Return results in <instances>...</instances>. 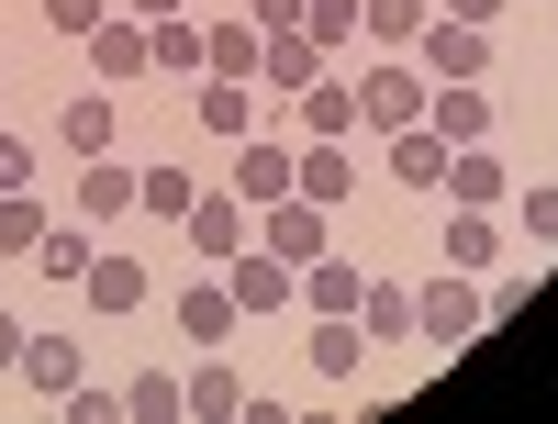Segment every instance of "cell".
I'll list each match as a JSON object with an SVG mask.
<instances>
[{
    "label": "cell",
    "instance_id": "29",
    "mask_svg": "<svg viewBox=\"0 0 558 424\" xmlns=\"http://www.w3.org/2000/svg\"><path fill=\"white\" fill-rule=\"evenodd\" d=\"M492 257H502V234H492V213H447V268H470V279H481Z\"/></svg>",
    "mask_w": 558,
    "mask_h": 424
},
{
    "label": "cell",
    "instance_id": "17",
    "mask_svg": "<svg viewBox=\"0 0 558 424\" xmlns=\"http://www.w3.org/2000/svg\"><path fill=\"white\" fill-rule=\"evenodd\" d=\"M68 213L123 223V213H134V168H123V157H78V202H68Z\"/></svg>",
    "mask_w": 558,
    "mask_h": 424
},
{
    "label": "cell",
    "instance_id": "25",
    "mask_svg": "<svg viewBox=\"0 0 558 424\" xmlns=\"http://www.w3.org/2000/svg\"><path fill=\"white\" fill-rule=\"evenodd\" d=\"M357 336L380 347V336H413V279H368L357 291Z\"/></svg>",
    "mask_w": 558,
    "mask_h": 424
},
{
    "label": "cell",
    "instance_id": "9",
    "mask_svg": "<svg viewBox=\"0 0 558 424\" xmlns=\"http://www.w3.org/2000/svg\"><path fill=\"white\" fill-rule=\"evenodd\" d=\"M78 291H89V313H146L157 279H146V257H134V246H101V257L78 268Z\"/></svg>",
    "mask_w": 558,
    "mask_h": 424
},
{
    "label": "cell",
    "instance_id": "5",
    "mask_svg": "<svg viewBox=\"0 0 558 424\" xmlns=\"http://www.w3.org/2000/svg\"><path fill=\"white\" fill-rule=\"evenodd\" d=\"M425 78H492V23H447V12H425V34L402 45Z\"/></svg>",
    "mask_w": 558,
    "mask_h": 424
},
{
    "label": "cell",
    "instance_id": "15",
    "mask_svg": "<svg viewBox=\"0 0 558 424\" xmlns=\"http://www.w3.org/2000/svg\"><path fill=\"white\" fill-rule=\"evenodd\" d=\"M112 134H123V112H112V89H78V101L57 112V146H68V157H112Z\"/></svg>",
    "mask_w": 558,
    "mask_h": 424
},
{
    "label": "cell",
    "instance_id": "4",
    "mask_svg": "<svg viewBox=\"0 0 558 424\" xmlns=\"http://www.w3.org/2000/svg\"><path fill=\"white\" fill-rule=\"evenodd\" d=\"M347 78H357V123H368V134L425 123V89H436V78L413 68V57H402V68H347Z\"/></svg>",
    "mask_w": 558,
    "mask_h": 424
},
{
    "label": "cell",
    "instance_id": "30",
    "mask_svg": "<svg viewBox=\"0 0 558 424\" xmlns=\"http://www.w3.org/2000/svg\"><path fill=\"white\" fill-rule=\"evenodd\" d=\"M45 223H57V213H45L34 191H0V257H34V234Z\"/></svg>",
    "mask_w": 558,
    "mask_h": 424
},
{
    "label": "cell",
    "instance_id": "14",
    "mask_svg": "<svg viewBox=\"0 0 558 424\" xmlns=\"http://www.w3.org/2000/svg\"><path fill=\"white\" fill-rule=\"evenodd\" d=\"M89 257H101V223H89V213H57V223L34 234V268H45V279H68V291H78V268H89Z\"/></svg>",
    "mask_w": 558,
    "mask_h": 424
},
{
    "label": "cell",
    "instance_id": "21",
    "mask_svg": "<svg viewBox=\"0 0 558 424\" xmlns=\"http://www.w3.org/2000/svg\"><path fill=\"white\" fill-rule=\"evenodd\" d=\"M291 123H302V134H357V78H336V68H324L302 101H291Z\"/></svg>",
    "mask_w": 558,
    "mask_h": 424
},
{
    "label": "cell",
    "instance_id": "12",
    "mask_svg": "<svg viewBox=\"0 0 558 424\" xmlns=\"http://www.w3.org/2000/svg\"><path fill=\"white\" fill-rule=\"evenodd\" d=\"M436 191H447L458 213H492L502 191H514V168H502L492 146H447V179H436Z\"/></svg>",
    "mask_w": 558,
    "mask_h": 424
},
{
    "label": "cell",
    "instance_id": "34",
    "mask_svg": "<svg viewBox=\"0 0 558 424\" xmlns=\"http://www.w3.org/2000/svg\"><path fill=\"white\" fill-rule=\"evenodd\" d=\"M57 402H68V424H123V391H101V380H68Z\"/></svg>",
    "mask_w": 558,
    "mask_h": 424
},
{
    "label": "cell",
    "instance_id": "2",
    "mask_svg": "<svg viewBox=\"0 0 558 424\" xmlns=\"http://www.w3.org/2000/svg\"><path fill=\"white\" fill-rule=\"evenodd\" d=\"M413 336H425V347H470V336H481V291H470V268L413 279Z\"/></svg>",
    "mask_w": 558,
    "mask_h": 424
},
{
    "label": "cell",
    "instance_id": "37",
    "mask_svg": "<svg viewBox=\"0 0 558 424\" xmlns=\"http://www.w3.org/2000/svg\"><path fill=\"white\" fill-rule=\"evenodd\" d=\"M246 23H257V34H279V23H302V0H246Z\"/></svg>",
    "mask_w": 558,
    "mask_h": 424
},
{
    "label": "cell",
    "instance_id": "31",
    "mask_svg": "<svg viewBox=\"0 0 558 424\" xmlns=\"http://www.w3.org/2000/svg\"><path fill=\"white\" fill-rule=\"evenodd\" d=\"M302 34L324 45V57H347L357 45V0H302Z\"/></svg>",
    "mask_w": 558,
    "mask_h": 424
},
{
    "label": "cell",
    "instance_id": "28",
    "mask_svg": "<svg viewBox=\"0 0 558 424\" xmlns=\"http://www.w3.org/2000/svg\"><path fill=\"white\" fill-rule=\"evenodd\" d=\"M425 12H436V0H357V34H368V45H391V57H402V45L425 34Z\"/></svg>",
    "mask_w": 558,
    "mask_h": 424
},
{
    "label": "cell",
    "instance_id": "19",
    "mask_svg": "<svg viewBox=\"0 0 558 424\" xmlns=\"http://www.w3.org/2000/svg\"><path fill=\"white\" fill-rule=\"evenodd\" d=\"M235 291H223V279H191V291H179V336H191V347H223V336H235Z\"/></svg>",
    "mask_w": 558,
    "mask_h": 424
},
{
    "label": "cell",
    "instance_id": "38",
    "mask_svg": "<svg viewBox=\"0 0 558 424\" xmlns=\"http://www.w3.org/2000/svg\"><path fill=\"white\" fill-rule=\"evenodd\" d=\"M436 12H447V23H492L502 0H436Z\"/></svg>",
    "mask_w": 558,
    "mask_h": 424
},
{
    "label": "cell",
    "instance_id": "6",
    "mask_svg": "<svg viewBox=\"0 0 558 424\" xmlns=\"http://www.w3.org/2000/svg\"><path fill=\"white\" fill-rule=\"evenodd\" d=\"M257 246H268V257H291V268H313L324 246H336V213L291 191V202H268V213H257Z\"/></svg>",
    "mask_w": 558,
    "mask_h": 424
},
{
    "label": "cell",
    "instance_id": "20",
    "mask_svg": "<svg viewBox=\"0 0 558 424\" xmlns=\"http://www.w3.org/2000/svg\"><path fill=\"white\" fill-rule=\"evenodd\" d=\"M12 368H23V380H34L45 402H57L68 380H89V358H78V336H23V358H12Z\"/></svg>",
    "mask_w": 558,
    "mask_h": 424
},
{
    "label": "cell",
    "instance_id": "22",
    "mask_svg": "<svg viewBox=\"0 0 558 424\" xmlns=\"http://www.w3.org/2000/svg\"><path fill=\"white\" fill-rule=\"evenodd\" d=\"M391 179H402V191H436V179H447V134L436 123H402L391 134Z\"/></svg>",
    "mask_w": 558,
    "mask_h": 424
},
{
    "label": "cell",
    "instance_id": "39",
    "mask_svg": "<svg viewBox=\"0 0 558 424\" xmlns=\"http://www.w3.org/2000/svg\"><path fill=\"white\" fill-rule=\"evenodd\" d=\"M23 336H34V324H23V313H0V368L23 358Z\"/></svg>",
    "mask_w": 558,
    "mask_h": 424
},
{
    "label": "cell",
    "instance_id": "40",
    "mask_svg": "<svg viewBox=\"0 0 558 424\" xmlns=\"http://www.w3.org/2000/svg\"><path fill=\"white\" fill-rule=\"evenodd\" d=\"M123 12H134V23H157V12H179V0H123Z\"/></svg>",
    "mask_w": 558,
    "mask_h": 424
},
{
    "label": "cell",
    "instance_id": "8",
    "mask_svg": "<svg viewBox=\"0 0 558 424\" xmlns=\"http://www.w3.org/2000/svg\"><path fill=\"white\" fill-rule=\"evenodd\" d=\"M179 234H191V257H213V268H223V257H235L246 234H257V213H246L235 191H191V213H179Z\"/></svg>",
    "mask_w": 558,
    "mask_h": 424
},
{
    "label": "cell",
    "instance_id": "26",
    "mask_svg": "<svg viewBox=\"0 0 558 424\" xmlns=\"http://www.w3.org/2000/svg\"><path fill=\"white\" fill-rule=\"evenodd\" d=\"M191 191H202V179L179 168V157H157V168H134V213H157V223H179V213H191Z\"/></svg>",
    "mask_w": 558,
    "mask_h": 424
},
{
    "label": "cell",
    "instance_id": "7",
    "mask_svg": "<svg viewBox=\"0 0 558 424\" xmlns=\"http://www.w3.org/2000/svg\"><path fill=\"white\" fill-rule=\"evenodd\" d=\"M324 68H336V57H324V45H313L302 23H279V34L257 45V89H268V101H302V89H313Z\"/></svg>",
    "mask_w": 558,
    "mask_h": 424
},
{
    "label": "cell",
    "instance_id": "23",
    "mask_svg": "<svg viewBox=\"0 0 558 424\" xmlns=\"http://www.w3.org/2000/svg\"><path fill=\"white\" fill-rule=\"evenodd\" d=\"M313 368H324V380H357V358H368V336H357V313H313Z\"/></svg>",
    "mask_w": 558,
    "mask_h": 424
},
{
    "label": "cell",
    "instance_id": "24",
    "mask_svg": "<svg viewBox=\"0 0 558 424\" xmlns=\"http://www.w3.org/2000/svg\"><path fill=\"white\" fill-rule=\"evenodd\" d=\"M357 291H368V268H357V257H336V246L302 268V302H313V313H357Z\"/></svg>",
    "mask_w": 558,
    "mask_h": 424
},
{
    "label": "cell",
    "instance_id": "3",
    "mask_svg": "<svg viewBox=\"0 0 558 424\" xmlns=\"http://www.w3.org/2000/svg\"><path fill=\"white\" fill-rule=\"evenodd\" d=\"M291 179H302V146H291V134H246L235 168H223V191H235L246 213H268V202H291Z\"/></svg>",
    "mask_w": 558,
    "mask_h": 424
},
{
    "label": "cell",
    "instance_id": "16",
    "mask_svg": "<svg viewBox=\"0 0 558 424\" xmlns=\"http://www.w3.org/2000/svg\"><path fill=\"white\" fill-rule=\"evenodd\" d=\"M179 413H191V424H235V413H246V380H235L223 358H202L191 380H179Z\"/></svg>",
    "mask_w": 558,
    "mask_h": 424
},
{
    "label": "cell",
    "instance_id": "35",
    "mask_svg": "<svg viewBox=\"0 0 558 424\" xmlns=\"http://www.w3.org/2000/svg\"><path fill=\"white\" fill-rule=\"evenodd\" d=\"M45 23H57V34H89V23H112V0H45Z\"/></svg>",
    "mask_w": 558,
    "mask_h": 424
},
{
    "label": "cell",
    "instance_id": "13",
    "mask_svg": "<svg viewBox=\"0 0 558 424\" xmlns=\"http://www.w3.org/2000/svg\"><path fill=\"white\" fill-rule=\"evenodd\" d=\"M291 191H302V202H324V213H336V202L357 191V157H347V134H302V179H291Z\"/></svg>",
    "mask_w": 558,
    "mask_h": 424
},
{
    "label": "cell",
    "instance_id": "32",
    "mask_svg": "<svg viewBox=\"0 0 558 424\" xmlns=\"http://www.w3.org/2000/svg\"><path fill=\"white\" fill-rule=\"evenodd\" d=\"M123 413H134V424H168V413H179V368H146V380H123Z\"/></svg>",
    "mask_w": 558,
    "mask_h": 424
},
{
    "label": "cell",
    "instance_id": "27",
    "mask_svg": "<svg viewBox=\"0 0 558 424\" xmlns=\"http://www.w3.org/2000/svg\"><path fill=\"white\" fill-rule=\"evenodd\" d=\"M89 57H101V78H146V23H134V12L89 23Z\"/></svg>",
    "mask_w": 558,
    "mask_h": 424
},
{
    "label": "cell",
    "instance_id": "10",
    "mask_svg": "<svg viewBox=\"0 0 558 424\" xmlns=\"http://www.w3.org/2000/svg\"><path fill=\"white\" fill-rule=\"evenodd\" d=\"M425 123L447 134V146H492V89L481 78H436L425 89Z\"/></svg>",
    "mask_w": 558,
    "mask_h": 424
},
{
    "label": "cell",
    "instance_id": "36",
    "mask_svg": "<svg viewBox=\"0 0 558 424\" xmlns=\"http://www.w3.org/2000/svg\"><path fill=\"white\" fill-rule=\"evenodd\" d=\"M0 191H34V146L23 134H0Z\"/></svg>",
    "mask_w": 558,
    "mask_h": 424
},
{
    "label": "cell",
    "instance_id": "18",
    "mask_svg": "<svg viewBox=\"0 0 558 424\" xmlns=\"http://www.w3.org/2000/svg\"><path fill=\"white\" fill-rule=\"evenodd\" d=\"M257 45H268V34H257L246 12H235V23H202V78H246V89H257Z\"/></svg>",
    "mask_w": 558,
    "mask_h": 424
},
{
    "label": "cell",
    "instance_id": "33",
    "mask_svg": "<svg viewBox=\"0 0 558 424\" xmlns=\"http://www.w3.org/2000/svg\"><path fill=\"white\" fill-rule=\"evenodd\" d=\"M514 213H525V246H558V179H525Z\"/></svg>",
    "mask_w": 558,
    "mask_h": 424
},
{
    "label": "cell",
    "instance_id": "11",
    "mask_svg": "<svg viewBox=\"0 0 558 424\" xmlns=\"http://www.w3.org/2000/svg\"><path fill=\"white\" fill-rule=\"evenodd\" d=\"M191 123L213 134V146H246V134H257V89L246 78H202L191 89Z\"/></svg>",
    "mask_w": 558,
    "mask_h": 424
},
{
    "label": "cell",
    "instance_id": "1",
    "mask_svg": "<svg viewBox=\"0 0 558 424\" xmlns=\"http://www.w3.org/2000/svg\"><path fill=\"white\" fill-rule=\"evenodd\" d=\"M223 291H235L246 324H268V313H291V302H302V268H291V257H268L257 234H246V246L223 257Z\"/></svg>",
    "mask_w": 558,
    "mask_h": 424
}]
</instances>
